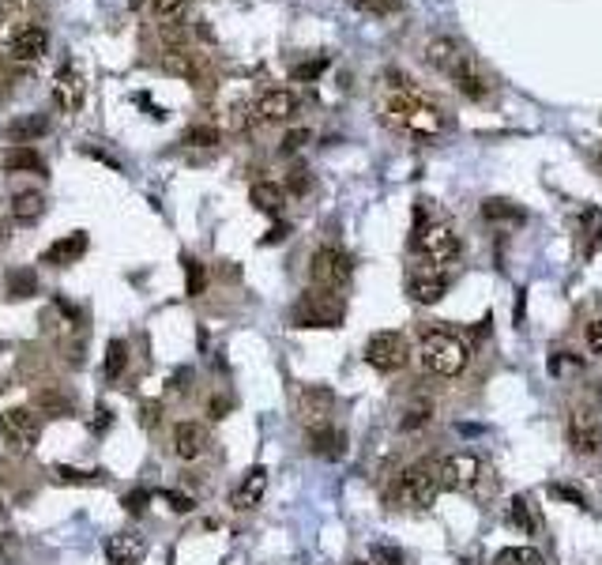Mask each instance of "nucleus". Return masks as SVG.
<instances>
[{"label":"nucleus","mask_w":602,"mask_h":565,"mask_svg":"<svg viewBox=\"0 0 602 565\" xmlns=\"http://www.w3.org/2000/svg\"><path fill=\"white\" fill-rule=\"evenodd\" d=\"M422 366L425 373H433V377H459L467 370V343L463 339H455L452 332H445V328H422Z\"/></svg>","instance_id":"obj_1"},{"label":"nucleus","mask_w":602,"mask_h":565,"mask_svg":"<svg viewBox=\"0 0 602 565\" xmlns=\"http://www.w3.org/2000/svg\"><path fill=\"white\" fill-rule=\"evenodd\" d=\"M388 117L400 124V129H407L410 136H425V139L440 136V129H445L440 109L433 102H425L415 91H395L388 99Z\"/></svg>","instance_id":"obj_2"},{"label":"nucleus","mask_w":602,"mask_h":565,"mask_svg":"<svg viewBox=\"0 0 602 565\" xmlns=\"http://www.w3.org/2000/svg\"><path fill=\"white\" fill-rule=\"evenodd\" d=\"M415 253L422 257H430L433 264H452L459 257V234L445 223H425V211L418 208V219H415Z\"/></svg>","instance_id":"obj_3"},{"label":"nucleus","mask_w":602,"mask_h":565,"mask_svg":"<svg viewBox=\"0 0 602 565\" xmlns=\"http://www.w3.org/2000/svg\"><path fill=\"white\" fill-rule=\"evenodd\" d=\"M440 494V482H437V471L430 464H415L407 467L400 479L392 486V501H400V505H415V509H430Z\"/></svg>","instance_id":"obj_4"},{"label":"nucleus","mask_w":602,"mask_h":565,"mask_svg":"<svg viewBox=\"0 0 602 565\" xmlns=\"http://www.w3.org/2000/svg\"><path fill=\"white\" fill-rule=\"evenodd\" d=\"M290 321L297 328H339L343 324V302L336 294H328V290H305L301 294V302L294 306L290 313Z\"/></svg>","instance_id":"obj_5"},{"label":"nucleus","mask_w":602,"mask_h":565,"mask_svg":"<svg viewBox=\"0 0 602 565\" xmlns=\"http://www.w3.org/2000/svg\"><path fill=\"white\" fill-rule=\"evenodd\" d=\"M309 275L321 290H343L354 275V260L346 257L339 245H321L309 257Z\"/></svg>","instance_id":"obj_6"},{"label":"nucleus","mask_w":602,"mask_h":565,"mask_svg":"<svg viewBox=\"0 0 602 565\" xmlns=\"http://www.w3.org/2000/svg\"><path fill=\"white\" fill-rule=\"evenodd\" d=\"M410 358V347L400 332H373L369 343H366V362L376 370V373H395L403 370Z\"/></svg>","instance_id":"obj_7"},{"label":"nucleus","mask_w":602,"mask_h":565,"mask_svg":"<svg viewBox=\"0 0 602 565\" xmlns=\"http://www.w3.org/2000/svg\"><path fill=\"white\" fill-rule=\"evenodd\" d=\"M0 437H4L15 452H30L42 437V422L35 411H27V407H12V411L0 415Z\"/></svg>","instance_id":"obj_8"},{"label":"nucleus","mask_w":602,"mask_h":565,"mask_svg":"<svg viewBox=\"0 0 602 565\" xmlns=\"http://www.w3.org/2000/svg\"><path fill=\"white\" fill-rule=\"evenodd\" d=\"M479 475H482V464H479V457H471V452H452V457H445L437 467L440 490H471V486L479 482Z\"/></svg>","instance_id":"obj_9"},{"label":"nucleus","mask_w":602,"mask_h":565,"mask_svg":"<svg viewBox=\"0 0 602 565\" xmlns=\"http://www.w3.org/2000/svg\"><path fill=\"white\" fill-rule=\"evenodd\" d=\"M45 50H50V35H45L42 23H20L8 35V57L12 60H42Z\"/></svg>","instance_id":"obj_10"},{"label":"nucleus","mask_w":602,"mask_h":565,"mask_svg":"<svg viewBox=\"0 0 602 565\" xmlns=\"http://www.w3.org/2000/svg\"><path fill=\"white\" fill-rule=\"evenodd\" d=\"M568 445H573V452H580V457H591V452L602 449V422L595 411L576 407V411L568 415Z\"/></svg>","instance_id":"obj_11"},{"label":"nucleus","mask_w":602,"mask_h":565,"mask_svg":"<svg viewBox=\"0 0 602 565\" xmlns=\"http://www.w3.org/2000/svg\"><path fill=\"white\" fill-rule=\"evenodd\" d=\"M53 106L60 109V114H75L79 106H83V99H87V80L79 76V68H72V65H65L57 76H53Z\"/></svg>","instance_id":"obj_12"},{"label":"nucleus","mask_w":602,"mask_h":565,"mask_svg":"<svg viewBox=\"0 0 602 565\" xmlns=\"http://www.w3.org/2000/svg\"><path fill=\"white\" fill-rule=\"evenodd\" d=\"M467 60H471V53H463V45H459L455 38H448V35H437V38L425 42V65L437 68V72L452 76V72L463 68Z\"/></svg>","instance_id":"obj_13"},{"label":"nucleus","mask_w":602,"mask_h":565,"mask_svg":"<svg viewBox=\"0 0 602 565\" xmlns=\"http://www.w3.org/2000/svg\"><path fill=\"white\" fill-rule=\"evenodd\" d=\"M331 407H336V392H331L328 385H305L297 392V411L309 426H324Z\"/></svg>","instance_id":"obj_14"},{"label":"nucleus","mask_w":602,"mask_h":565,"mask_svg":"<svg viewBox=\"0 0 602 565\" xmlns=\"http://www.w3.org/2000/svg\"><path fill=\"white\" fill-rule=\"evenodd\" d=\"M211 437H208V426L203 422H178L173 426V452H178L181 460H200L203 452H208Z\"/></svg>","instance_id":"obj_15"},{"label":"nucleus","mask_w":602,"mask_h":565,"mask_svg":"<svg viewBox=\"0 0 602 565\" xmlns=\"http://www.w3.org/2000/svg\"><path fill=\"white\" fill-rule=\"evenodd\" d=\"M257 117L267 121V124H279V121H290L297 114V94L287 91V87H275V91H264L257 99Z\"/></svg>","instance_id":"obj_16"},{"label":"nucleus","mask_w":602,"mask_h":565,"mask_svg":"<svg viewBox=\"0 0 602 565\" xmlns=\"http://www.w3.org/2000/svg\"><path fill=\"white\" fill-rule=\"evenodd\" d=\"M147 554V539L139 531H117L106 539V561L109 565H136Z\"/></svg>","instance_id":"obj_17"},{"label":"nucleus","mask_w":602,"mask_h":565,"mask_svg":"<svg viewBox=\"0 0 602 565\" xmlns=\"http://www.w3.org/2000/svg\"><path fill=\"white\" fill-rule=\"evenodd\" d=\"M264 490H267V467H249L245 471V479L237 482V490H234V497H230V505L237 509V513H249V509H257L260 501H264Z\"/></svg>","instance_id":"obj_18"},{"label":"nucleus","mask_w":602,"mask_h":565,"mask_svg":"<svg viewBox=\"0 0 602 565\" xmlns=\"http://www.w3.org/2000/svg\"><path fill=\"white\" fill-rule=\"evenodd\" d=\"M87 234L83 230H75V234H68V238H57L50 249L42 253V264H53V268H68V264H75L79 257L87 253Z\"/></svg>","instance_id":"obj_19"},{"label":"nucleus","mask_w":602,"mask_h":565,"mask_svg":"<svg viewBox=\"0 0 602 565\" xmlns=\"http://www.w3.org/2000/svg\"><path fill=\"white\" fill-rule=\"evenodd\" d=\"M30 400H35V407L42 415H53V418H68L75 411V400L57 385H38L35 392H30Z\"/></svg>","instance_id":"obj_20"},{"label":"nucleus","mask_w":602,"mask_h":565,"mask_svg":"<svg viewBox=\"0 0 602 565\" xmlns=\"http://www.w3.org/2000/svg\"><path fill=\"white\" fill-rule=\"evenodd\" d=\"M309 449L316 452V457H324V460H339L343 452H346V434L336 430V426H309Z\"/></svg>","instance_id":"obj_21"},{"label":"nucleus","mask_w":602,"mask_h":565,"mask_svg":"<svg viewBox=\"0 0 602 565\" xmlns=\"http://www.w3.org/2000/svg\"><path fill=\"white\" fill-rule=\"evenodd\" d=\"M407 294H410V302H418V306H437L440 298L448 294V279L445 275H415L407 282Z\"/></svg>","instance_id":"obj_22"},{"label":"nucleus","mask_w":602,"mask_h":565,"mask_svg":"<svg viewBox=\"0 0 602 565\" xmlns=\"http://www.w3.org/2000/svg\"><path fill=\"white\" fill-rule=\"evenodd\" d=\"M249 200H252V208H257V211L279 215L282 208H287V188L275 185V181H257V185L249 188Z\"/></svg>","instance_id":"obj_23"},{"label":"nucleus","mask_w":602,"mask_h":565,"mask_svg":"<svg viewBox=\"0 0 602 565\" xmlns=\"http://www.w3.org/2000/svg\"><path fill=\"white\" fill-rule=\"evenodd\" d=\"M45 132H50V117L45 114H23V117L8 121V129H4V136L15 139V144H30V139H38Z\"/></svg>","instance_id":"obj_24"},{"label":"nucleus","mask_w":602,"mask_h":565,"mask_svg":"<svg viewBox=\"0 0 602 565\" xmlns=\"http://www.w3.org/2000/svg\"><path fill=\"white\" fill-rule=\"evenodd\" d=\"M4 170H8V174H42L45 159H42V155L30 147V144H15V147H8V155H4Z\"/></svg>","instance_id":"obj_25"},{"label":"nucleus","mask_w":602,"mask_h":565,"mask_svg":"<svg viewBox=\"0 0 602 565\" xmlns=\"http://www.w3.org/2000/svg\"><path fill=\"white\" fill-rule=\"evenodd\" d=\"M448 80L455 84V91L463 94V99H486V94H489V84H486V76H482L479 68H474V60H467V65L459 68V72H452Z\"/></svg>","instance_id":"obj_26"},{"label":"nucleus","mask_w":602,"mask_h":565,"mask_svg":"<svg viewBox=\"0 0 602 565\" xmlns=\"http://www.w3.org/2000/svg\"><path fill=\"white\" fill-rule=\"evenodd\" d=\"M482 219H489V223H524L527 211L524 208H516L512 200H501V196H489L482 200Z\"/></svg>","instance_id":"obj_27"},{"label":"nucleus","mask_w":602,"mask_h":565,"mask_svg":"<svg viewBox=\"0 0 602 565\" xmlns=\"http://www.w3.org/2000/svg\"><path fill=\"white\" fill-rule=\"evenodd\" d=\"M4 290H8V298H15V302H23V298L38 294V275L30 272V268H15L4 279Z\"/></svg>","instance_id":"obj_28"},{"label":"nucleus","mask_w":602,"mask_h":565,"mask_svg":"<svg viewBox=\"0 0 602 565\" xmlns=\"http://www.w3.org/2000/svg\"><path fill=\"white\" fill-rule=\"evenodd\" d=\"M42 211H45L42 193H20L12 200V219L15 223H35V219H42Z\"/></svg>","instance_id":"obj_29"},{"label":"nucleus","mask_w":602,"mask_h":565,"mask_svg":"<svg viewBox=\"0 0 602 565\" xmlns=\"http://www.w3.org/2000/svg\"><path fill=\"white\" fill-rule=\"evenodd\" d=\"M430 418H433V403H430V400H410L407 411H403V418H400V430H403V434H415V430H422V426H430Z\"/></svg>","instance_id":"obj_30"},{"label":"nucleus","mask_w":602,"mask_h":565,"mask_svg":"<svg viewBox=\"0 0 602 565\" xmlns=\"http://www.w3.org/2000/svg\"><path fill=\"white\" fill-rule=\"evenodd\" d=\"M53 479L65 482V486H102L106 482L102 471H79V467H68V464H57Z\"/></svg>","instance_id":"obj_31"},{"label":"nucleus","mask_w":602,"mask_h":565,"mask_svg":"<svg viewBox=\"0 0 602 565\" xmlns=\"http://www.w3.org/2000/svg\"><path fill=\"white\" fill-rule=\"evenodd\" d=\"M158 65H162V72L185 76V80H196V60H193V53H188V50H166Z\"/></svg>","instance_id":"obj_32"},{"label":"nucleus","mask_w":602,"mask_h":565,"mask_svg":"<svg viewBox=\"0 0 602 565\" xmlns=\"http://www.w3.org/2000/svg\"><path fill=\"white\" fill-rule=\"evenodd\" d=\"M124 366H129V343H124V339H109L106 343V362H102L106 377H109V381H117V377L124 373Z\"/></svg>","instance_id":"obj_33"},{"label":"nucleus","mask_w":602,"mask_h":565,"mask_svg":"<svg viewBox=\"0 0 602 565\" xmlns=\"http://www.w3.org/2000/svg\"><path fill=\"white\" fill-rule=\"evenodd\" d=\"M218 139H223V132H218L215 124H188L181 132L185 147H218Z\"/></svg>","instance_id":"obj_34"},{"label":"nucleus","mask_w":602,"mask_h":565,"mask_svg":"<svg viewBox=\"0 0 602 565\" xmlns=\"http://www.w3.org/2000/svg\"><path fill=\"white\" fill-rule=\"evenodd\" d=\"M494 565H543V554L535 546H504L494 554Z\"/></svg>","instance_id":"obj_35"},{"label":"nucleus","mask_w":602,"mask_h":565,"mask_svg":"<svg viewBox=\"0 0 602 565\" xmlns=\"http://www.w3.org/2000/svg\"><path fill=\"white\" fill-rule=\"evenodd\" d=\"M509 524H512L516 531H524V536H531V531H535V516H531V505H527L524 494H516V497L509 501Z\"/></svg>","instance_id":"obj_36"},{"label":"nucleus","mask_w":602,"mask_h":565,"mask_svg":"<svg viewBox=\"0 0 602 565\" xmlns=\"http://www.w3.org/2000/svg\"><path fill=\"white\" fill-rule=\"evenodd\" d=\"M185 290L188 298H200L208 290V272H203V264L196 257H185Z\"/></svg>","instance_id":"obj_37"},{"label":"nucleus","mask_w":602,"mask_h":565,"mask_svg":"<svg viewBox=\"0 0 602 565\" xmlns=\"http://www.w3.org/2000/svg\"><path fill=\"white\" fill-rule=\"evenodd\" d=\"M328 65H331L328 57H313V60H301V65H297L290 76H294L297 84H309V80H321V76L328 72Z\"/></svg>","instance_id":"obj_38"},{"label":"nucleus","mask_w":602,"mask_h":565,"mask_svg":"<svg viewBox=\"0 0 602 565\" xmlns=\"http://www.w3.org/2000/svg\"><path fill=\"white\" fill-rule=\"evenodd\" d=\"M550 497H553V501H565V505H576V509H588V497H583V490H576V486H568V482H553V486H550Z\"/></svg>","instance_id":"obj_39"},{"label":"nucleus","mask_w":602,"mask_h":565,"mask_svg":"<svg viewBox=\"0 0 602 565\" xmlns=\"http://www.w3.org/2000/svg\"><path fill=\"white\" fill-rule=\"evenodd\" d=\"M351 8L369 12V15H392L403 8V0H351Z\"/></svg>","instance_id":"obj_40"},{"label":"nucleus","mask_w":602,"mask_h":565,"mask_svg":"<svg viewBox=\"0 0 602 565\" xmlns=\"http://www.w3.org/2000/svg\"><path fill=\"white\" fill-rule=\"evenodd\" d=\"M309 139H313V132H309V129H290L287 136H282L279 151H282V155H294V151H301V147H305Z\"/></svg>","instance_id":"obj_41"},{"label":"nucleus","mask_w":602,"mask_h":565,"mask_svg":"<svg viewBox=\"0 0 602 565\" xmlns=\"http://www.w3.org/2000/svg\"><path fill=\"white\" fill-rule=\"evenodd\" d=\"M369 565H403V554L395 551V546H384V543H376L373 551H369Z\"/></svg>","instance_id":"obj_42"},{"label":"nucleus","mask_w":602,"mask_h":565,"mask_svg":"<svg viewBox=\"0 0 602 565\" xmlns=\"http://www.w3.org/2000/svg\"><path fill=\"white\" fill-rule=\"evenodd\" d=\"M154 494L151 490H132V494H124V509H129L132 516H139V513H147V501H151Z\"/></svg>","instance_id":"obj_43"},{"label":"nucleus","mask_w":602,"mask_h":565,"mask_svg":"<svg viewBox=\"0 0 602 565\" xmlns=\"http://www.w3.org/2000/svg\"><path fill=\"white\" fill-rule=\"evenodd\" d=\"M151 8H154V15H162V20H178L185 12V0H151Z\"/></svg>","instance_id":"obj_44"},{"label":"nucleus","mask_w":602,"mask_h":565,"mask_svg":"<svg viewBox=\"0 0 602 565\" xmlns=\"http://www.w3.org/2000/svg\"><path fill=\"white\" fill-rule=\"evenodd\" d=\"M158 497L170 501V509H173V513H193V509H196V501H193V497H185V494H178V490H162Z\"/></svg>","instance_id":"obj_45"},{"label":"nucleus","mask_w":602,"mask_h":565,"mask_svg":"<svg viewBox=\"0 0 602 565\" xmlns=\"http://www.w3.org/2000/svg\"><path fill=\"white\" fill-rule=\"evenodd\" d=\"M583 343H588V351H591V354H602V317L583 328Z\"/></svg>","instance_id":"obj_46"},{"label":"nucleus","mask_w":602,"mask_h":565,"mask_svg":"<svg viewBox=\"0 0 602 565\" xmlns=\"http://www.w3.org/2000/svg\"><path fill=\"white\" fill-rule=\"evenodd\" d=\"M287 234H290V227H287V223H279V227H272V230H267L264 245H275V242H282V238H287Z\"/></svg>","instance_id":"obj_47"},{"label":"nucleus","mask_w":602,"mask_h":565,"mask_svg":"<svg viewBox=\"0 0 602 565\" xmlns=\"http://www.w3.org/2000/svg\"><path fill=\"white\" fill-rule=\"evenodd\" d=\"M305 188H309L305 170H294V178H290V193H305Z\"/></svg>","instance_id":"obj_48"},{"label":"nucleus","mask_w":602,"mask_h":565,"mask_svg":"<svg viewBox=\"0 0 602 565\" xmlns=\"http://www.w3.org/2000/svg\"><path fill=\"white\" fill-rule=\"evenodd\" d=\"M208 411H211V418H223V415L230 411V400H218V396H215V400H211V407H208Z\"/></svg>","instance_id":"obj_49"},{"label":"nucleus","mask_w":602,"mask_h":565,"mask_svg":"<svg viewBox=\"0 0 602 565\" xmlns=\"http://www.w3.org/2000/svg\"><path fill=\"white\" fill-rule=\"evenodd\" d=\"M109 422H114V418H109V411H106V407H102V411H99V418H94V422H91V426H94V430H109Z\"/></svg>","instance_id":"obj_50"},{"label":"nucleus","mask_w":602,"mask_h":565,"mask_svg":"<svg viewBox=\"0 0 602 565\" xmlns=\"http://www.w3.org/2000/svg\"><path fill=\"white\" fill-rule=\"evenodd\" d=\"M595 166H598V174H602V147L595 151Z\"/></svg>","instance_id":"obj_51"},{"label":"nucleus","mask_w":602,"mask_h":565,"mask_svg":"<svg viewBox=\"0 0 602 565\" xmlns=\"http://www.w3.org/2000/svg\"><path fill=\"white\" fill-rule=\"evenodd\" d=\"M351 565H369V561H351Z\"/></svg>","instance_id":"obj_52"},{"label":"nucleus","mask_w":602,"mask_h":565,"mask_svg":"<svg viewBox=\"0 0 602 565\" xmlns=\"http://www.w3.org/2000/svg\"><path fill=\"white\" fill-rule=\"evenodd\" d=\"M0 509H4V505H0Z\"/></svg>","instance_id":"obj_53"}]
</instances>
